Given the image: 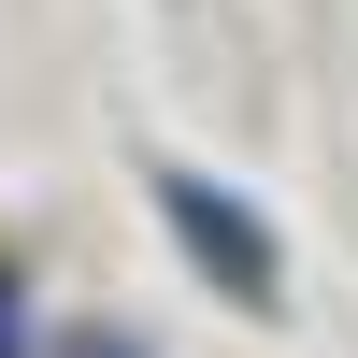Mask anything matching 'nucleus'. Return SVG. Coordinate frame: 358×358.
<instances>
[{
	"label": "nucleus",
	"mask_w": 358,
	"mask_h": 358,
	"mask_svg": "<svg viewBox=\"0 0 358 358\" xmlns=\"http://www.w3.org/2000/svg\"><path fill=\"white\" fill-rule=\"evenodd\" d=\"M158 215H172V244H187L244 315H273V301H287V258H273V229H258V201H244V187H215V172H158Z\"/></svg>",
	"instance_id": "obj_1"
},
{
	"label": "nucleus",
	"mask_w": 358,
	"mask_h": 358,
	"mask_svg": "<svg viewBox=\"0 0 358 358\" xmlns=\"http://www.w3.org/2000/svg\"><path fill=\"white\" fill-rule=\"evenodd\" d=\"M0 358H29V315H15V287H0Z\"/></svg>",
	"instance_id": "obj_2"
}]
</instances>
